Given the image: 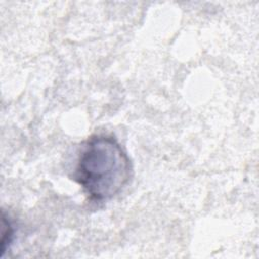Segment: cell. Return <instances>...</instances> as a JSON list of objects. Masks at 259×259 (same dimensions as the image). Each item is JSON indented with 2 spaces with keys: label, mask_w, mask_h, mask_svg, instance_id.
I'll list each match as a JSON object with an SVG mask.
<instances>
[{
  "label": "cell",
  "mask_w": 259,
  "mask_h": 259,
  "mask_svg": "<svg viewBox=\"0 0 259 259\" xmlns=\"http://www.w3.org/2000/svg\"><path fill=\"white\" fill-rule=\"evenodd\" d=\"M131 171V161L116 139L95 135L81 150L74 178L91 200L102 202L122 190Z\"/></svg>",
  "instance_id": "obj_1"
},
{
  "label": "cell",
  "mask_w": 259,
  "mask_h": 259,
  "mask_svg": "<svg viewBox=\"0 0 259 259\" xmlns=\"http://www.w3.org/2000/svg\"><path fill=\"white\" fill-rule=\"evenodd\" d=\"M2 237H1V255L10 247L14 235V228L8 217L2 212Z\"/></svg>",
  "instance_id": "obj_2"
}]
</instances>
